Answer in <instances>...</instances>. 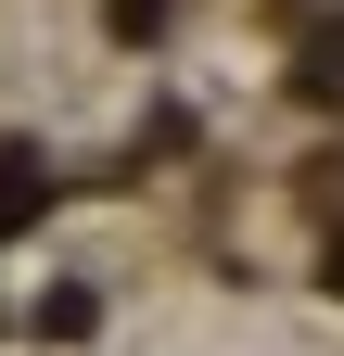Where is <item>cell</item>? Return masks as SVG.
<instances>
[{
	"label": "cell",
	"mask_w": 344,
	"mask_h": 356,
	"mask_svg": "<svg viewBox=\"0 0 344 356\" xmlns=\"http://www.w3.org/2000/svg\"><path fill=\"white\" fill-rule=\"evenodd\" d=\"M38 204H52V165H38L26 140H0V242H13V229H26Z\"/></svg>",
	"instance_id": "obj_1"
},
{
	"label": "cell",
	"mask_w": 344,
	"mask_h": 356,
	"mask_svg": "<svg viewBox=\"0 0 344 356\" xmlns=\"http://www.w3.org/2000/svg\"><path fill=\"white\" fill-rule=\"evenodd\" d=\"M293 89H306V102H331V115H344V26H319V38H306V64H293Z\"/></svg>",
	"instance_id": "obj_2"
},
{
	"label": "cell",
	"mask_w": 344,
	"mask_h": 356,
	"mask_svg": "<svg viewBox=\"0 0 344 356\" xmlns=\"http://www.w3.org/2000/svg\"><path fill=\"white\" fill-rule=\"evenodd\" d=\"M166 26V0H115V38H153Z\"/></svg>",
	"instance_id": "obj_3"
}]
</instances>
